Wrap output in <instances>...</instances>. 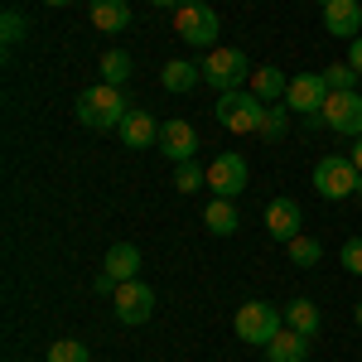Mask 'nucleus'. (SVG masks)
I'll use <instances>...</instances> for the list:
<instances>
[{
	"instance_id": "27",
	"label": "nucleus",
	"mask_w": 362,
	"mask_h": 362,
	"mask_svg": "<svg viewBox=\"0 0 362 362\" xmlns=\"http://www.w3.org/2000/svg\"><path fill=\"white\" fill-rule=\"evenodd\" d=\"M203 184H208V169H198L194 160H184V165L174 169V189H179V194H194Z\"/></svg>"
},
{
	"instance_id": "28",
	"label": "nucleus",
	"mask_w": 362,
	"mask_h": 362,
	"mask_svg": "<svg viewBox=\"0 0 362 362\" xmlns=\"http://www.w3.org/2000/svg\"><path fill=\"white\" fill-rule=\"evenodd\" d=\"M49 362H92V353H87L78 338H58L54 348H49Z\"/></svg>"
},
{
	"instance_id": "13",
	"label": "nucleus",
	"mask_w": 362,
	"mask_h": 362,
	"mask_svg": "<svg viewBox=\"0 0 362 362\" xmlns=\"http://www.w3.org/2000/svg\"><path fill=\"white\" fill-rule=\"evenodd\" d=\"M160 150H165V155L174 160V165L194 160V150H198L194 126H189V121H165V126H160Z\"/></svg>"
},
{
	"instance_id": "4",
	"label": "nucleus",
	"mask_w": 362,
	"mask_h": 362,
	"mask_svg": "<svg viewBox=\"0 0 362 362\" xmlns=\"http://www.w3.org/2000/svg\"><path fill=\"white\" fill-rule=\"evenodd\" d=\"M198 68H203V83L213 87L218 97H223V92H237V87L251 78V63H247L242 49H208V58H203Z\"/></svg>"
},
{
	"instance_id": "19",
	"label": "nucleus",
	"mask_w": 362,
	"mask_h": 362,
	"mask_svg": "<svg viewBox=\"0 0 362 362\" xmlns=\"http://www.w3.org/2000/svg\"><path fill=\"white\" fill-rule=\"evenodd\" d=\"M285 87H290V78H285L280 68H271V63L251 68V92H256L261 102H276V97H285Z\"/></svg>"
},
{
	"instance_id": "9",
	"label": "nucleus",
	"mask_w": 362,
	"mask_h": 362,
	"mask_svg": "<svg viewBox=\"0 0 362 362\" xmlns=\"http://www.w3.org/2000/svg\"><path fill=\"white\" fill-rule=\"evenodd\" d=\"M324 126L338 136H362V92H329Z\"/></svg>"
},
{
	"instance_id": "32",
	"label": "nucleus",
	"mask_w": 362,
	"mask_h": 362,
	"mask_svg": "<svg viewBox=\"0 0 362 362\" xmlns=\"http://www.w3.org/2000/svg\"><path fill=\"white\" fill-rule=\"evenodd\" d=\"M348 155H353V165L362 169V136H358V145H353V150H348Z\"/></svg>"
},
{
	"instance_id": "8",
	"label": "nucleus",
	"mask_w": 362,
	"mask_h": 362,
	"mask_svg": "<svg viewBox=\"0 0 362 362\" xmlns=\"http://www.w3.org/2000/svg\"><path fill=\"white\" fill-rule=\"evenodd\" d=\"M324 102H329V83H324V73H300V78H290L285 87V107L300 116H319L324 112Z\"/></svg>"
},
{
	"instance_id": "21",
	"label": "nucleus",
	"mask_w": 362,
	"mask_h": 362,
	"mask_svg": "<svg viewBox=\"0 0 362 362\" xmlns=\"http://www.w3.org/2000/svg\"><path fill=\"white\" fill-rule=\"evenodd\" d=\"M285 324H290L295 334L314 338L319 334V305H314V300H290V305H285Z\"/></svg>"
},
{
	"instance_id": "12",
	"label": "nucleus",
	"mask_w": 362,
	"mask_h": 362,
	"mask_svg": "<svg viewBox=\"0 0 362 362\" xmlns=\"http://www.w3.org/2000/svg\"><path fill=\"white\" fill-rule=\"evenodd\" d=\"M116 136L126 150H145V145H160V121L145 112V107H131V116L116 126Z\"/></svg>"
},
{
	"instance_id": "17",
	"label": "nucleus",
	"mask_w": 362,
	"mask_h": 362,
	"mask_svg": "<svg viewBox=\"0 0 362 362\" xmlns=\"http://www.w3.org/2000/svg\"><path fill=\"white\" fill-rule=\"evenodd\" d=\"M160 83H165V92H194V87L203 83V68L189 63V58H174V63L160 68Z\"/></svg>"
},
{
	"instance_id": "24",
	"label": "nucleus",
	"mask_w": 362,
	"mask_h": 362,
	"mask_svg": "<svg viewBox=\"0 0 362 362\" xmlns=\"http://www.w3.org/2000/svg\"><path fill=\"white\" fill-rule=\"evenodd\" d=\"M324 83H329V92H358V68L353 63H329Z\"/></svg>"
},
{
	"instance_id": "33",
	"label": "nucleus",
	"mask_w": 362,
	"mask_h": 362,
	"mask_svg": "<svg viewBox=\"0 0 362 362\" xmlns=\"http://www.w3.org/2000/svg\"><path fill=\"white\" fill-rule=\"evenodd\" d=\"M49 5H73V0H49Z\"/></svg>"
},
{
	"instance_id": "31",
	"label": "nucleus",
	"mask_w": 362,
	"mask_h": 362,
	"mask_svg": "<svg viewBox=\"0 0 362 362\" xmlns=\"http://www.w3.org/2000/svg\"><path fill=\"white\" fill-rule=\"evenodd\" d=\"M150 5H174L179 10V5H208V0H150Z\"/></svg>"
},
{
	"instance_id": "16",
	"label": "nucleus",
	"mask_w": 362,
	"mask_h": 362,
	"mask_svg": "<svg viewBox=\"0 0 362 362\" xmlns=\"http://www.w3.org/2000/svg\"><path fill=\"white\" fill-rule=\"evenodd\" d=\"M87 15H92V25L107 29V34H121V29L131 25V5L126 0H92Z\"/></svg>"
},
{
	"instance_id": "5",
	"label": "nucleus",
	"mask_w": 362,
	"mask_h": 362,
	"mask_svg": "<svg viewBox=\"0 0 362 362\" xmlns=\"http://www.w3.org/2000/svg\"><path fill=\"white\" fill-rule=\"evenodd\" d=\"M218 29L223 20L213 5H179V15H174V34L194 49H218Z\"/></svg>"
},
{
	"instance_id": "15",
	"label": "nucleus",
	"mask_w": 362,
	"mask_h": 362,
	"mask_svg": "<svg viewBox=\"0 0 362 362\" xmlns=\"http://www.w3.org/2000/svg\"><path fill=\"white\" fill-rule=\"evenodd\" d=\"M305 358H309V338L295 334V329H280L266 343V362H305Z\"/></svg>"
},
{
	"instance_id": "23",
	"label": "nucleus",
	"mask_w": 362,
	"mask_h": 362,
	"mask_svg": "<svg viewBox=\"0 0 362 362\" xmlns=\"http://www.w3.org/2000/svg\"><path fill=\"white\" fill-rule=\"evenodd\" d=\"M285 247H290V261H295L300 271H309V266H319V261H324V247H319L314 237H305V232H300L295 242H285Z\"/></svg>"
},
{
	"instance_id": "26",
	"label": "nucleus",
	"mask_w": 362,
	"mask_h": 362,
	"mask_svg": "<svg viewBox=\"0 0 362 362\" xmlns=\"http://www.w3.org/2000/svg\"><path fill=\"white\" fill-rule=\"evenodd\" d=\"M285 131H290V107H266V121H261L256 136L261 140H280Z\"/></svg>"
},
{
	"instance_id": "25",
	"label": "nucleus",
	"mask_w": 362,
	"mask_h": 362,
	"mask_svg": "<svg viewBox=\"0 0 362 362\" xmlns=\"http://www.w3.org/2000/svg\"><path fill=\"white\" fill-rule=\"evenodd\" d=\"M25 34H29V25H25L20 10H5V15H0V44H5V49H15Z\"/></svg>"
},
{
	"instance_id": "29",
	"label": "nucleus",
	"mask_w": 362,
	"mask_h": 362,
	"mask_svg": "<svg viewBox=\"0 0 362 362\" xmlns=\"http://www.w3.org/2000/svg\"><path fill=\"white\" fill-rule=\"evenodd\" d=\"M338 261L353 271V276H362V237H353V242H343V251H338Z\"/></svg>"
},
{
	"instance_id": "7",
	"label": "nucleus",
	"mask_w": 362,
	"mask_h": 362,
	"mask_svg": "<svg viewBox=\"0 0 362 362\" xmlns=\"http://www.w3.org/2000/svg\"><path fill=\"white\" fill-rule=\"evenodd\" d=\"M112 309H116V319L121 324H145L150 314H155V290L145 285V280H126V285H116V295H112Z\"/></svg>"
},
{
	"instance_id": "18",
	"label": "nucleus",
	"mask_w": 362,
	"mask_h": 362,
	"mask_svg": "<svg viewBox=\"0 0 362 362\" xmlns=\"http://www.w3.org/2000/svg\"><path fill=\"white\" fill-rule=\"evenodd\" d=\"M140 271V251L131 247V242H116L112 251H107V276L116 280V285H126V280H136Z\"/></svg>"
},
{
	"instance_id": "10",
	"label": "nucleus",
	"mask_w": 362,
	"mask_h": 362,
	"mask_svg": "<svg viewBox=\"0 0 362 362\" xmlns=\"http://www.w3.org/2000/svg\"><path fill=\"white\" fill-rule=\"evenodd\" d=\"M208 189H213V198H237L247 189V160L242 155H218L208 165Z\"/></svg>"
},
{
	"instance_id": "22",
	"label": "nucleus",
	"mask_w": 362,
	"mask_h": 362,
	"mask_svg": "<svg viewBox=\"0 0 362 362\" xmlns=\"http://www.w3.org/2000/svg\"><path fill=\"white\" fill-rule=\"evenodd\" d=\"M131 68H136V63H131V54H126V49H107V54H102V83L121 87L126 78H131Z\"/></svg>"
},
{
	"instance_id": "11",
	"label": "nucleus",
	"mask_w": 362,
	"mask_h": 362,
	"mask_svg": "<svg viewBox=\"0 0 362 362\" xmlns=\"http://www.w3.org/2000/svg\"><path fill=\"white\" fill-rule=\"evenodd\" d=\"M319 15H324V29H329L334 39H348V44H353L362 34V5L358 0H324Z\"/></svg>"
},
{
	"instance_id": "3",
	"label": "nucleus",
	"mask_w": 362,
	"mask_h": 362,
	"mask_svg": "<svg viewBox=\"0 0 362 362\" xmlns=\"http://www.w3.org/2000/svg\"><path fill=\"white\" fill-rule=\"evenodd\" d=\"M358 179H362V169L353 165V155H324L314 165V189H319V198H329V203L353 198L358 194Z\"/></svg>"
},
{
	"instance_id": "34",
	"label": "nucleus",
	"mask_w": 362,
	"mask_h": 362,
	"mask_svg": "<svg viewBox=\"0 0 362 362\" xmlns=\"http://www.w3.org/2000/svg\"><path fill=\"white\" fill-rule=\"evenodd\" d=\"M358 198H362V179H358Z\"/></svg>"
},
{
	"instance_id": "30",
	"label": "nucleus",
	"mask_w": 362,
	"mask_h": 362,
	"mask_svg": "<svg viewBox=\"0 0 362 362\" xmlns=\"http://www.w3.org/2000/svg\"><path fill=\"white\" fill-rule=\"evenodd\" d=\"M348 63L358 68V78H362V34H358V39H353V44H348Z\"/></svg>"
},
{
	"instance_id": "1",
	"label": "nucleus",
	"mask_w": 362,
	"mask_h": 362,
	"mask_svg": "<svg viewBox=\"0 0 362 362\" xmlns=\"http://www.w3.org/2000/svg\"><path fill=\"white\" fill-rule=\"evenodd\" d=\"M78 121H83L87 131H116L126 116H131V102H126V92L112 83H97V87H87L83 97H78Z\"/></svg>"
},
{
	"instance_id": "20",
	"label": "nucleus",
	"mask_w": 362,
	"mask_h": 362,
	"mask_svg": "<svg viewBox=\"0 0 362 362\" xmlns=\"http://www.w3.org/2000/svg\"><path fill=\"white\" fill-rule=\"evenodd\" d=\"M203 223H208V232H218V237H232V232L242 227V218H237L232 198H213V203L203 208Z\"/></svg>"
},
{
	"instance_id": "6",
	"label": "nucleus",
	"mask_w": 362,
	"mask_h": 362,
	"mask_svg": "<svg viewBox=\"0 0 362 362\" xmlns=\"http://www.w3.org/2000/svg\"><path fill=\"white\" fill-rule=\"evenodd\" d=\"M280 309H271L266 300H247V305L237 309V338L242 343H256V348H266L271 338L280 334Z\"/></svg>"
},
{
	"instance_id": "14",
	"label": "nucleus",
	"mask_w": 362,
	"mask_h": 362,
	"mask_svg": "<svg viewBox=\"0 0 362 362\" xmlns=\"http://www.w3.org/2000/svg\"><path fill=\"white\" fill-rule=\"evenodd\" d=\"M266 232H271L276 242H295V237H300V203H295V198H276V203L266 208Z\"/></svg>"
},
{
	"instance_id": "35",
	"label": "nucleus",
	"mask_w": 362,
	"mask_h": 362,
	"mask_svg": "<svg viewBox=\"0 0 362 362\" xmlns=\"http://www.w3.org/2000/svg\"><path fill=\"white\" fill-rule=\"evenodd\" d=\"M358 324H362V305H358Z\"/></svg>"
},
{
	"instance_id": "2",
	"label": "nucleus",
	"mask_w": 362,
	"mask_h": 362,
	"mask_svg": "<svg viewBox=\"0 0 362 362\" xmlns=\"http://www.w3.org/2000/svg\"><path fill=\"white\" fill-rule=\"evenodd\" d=\"M266 107H271V102H261L256 92H223L218 107H213V116H218V126L232 131V136H256L261 121H266Z\"/></svg>"
}]
</instances>
